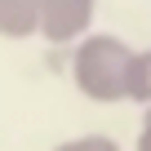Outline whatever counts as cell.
Returning a JSON list of instances; mask_svg holds the SVG:
<instances>
[{"label": "cell", "instance_id": "6da1fadb", "mask_svg": "<svg viewBox=\"0 0 151 151\" xmlns=\"http://www.w3.org/2000/svg\"><path fill=\"white\" fill-rule=\"evenodd\" d=\"M133 53L120 36L111 31H89L71 45V80L89 102H129V67H133Z\"/></svg>", "mask_w": 151, "mask_h": 151}, {"label": "cell", "instance_id": "7a4b0ae2", "mask_svg": "<svg viewBox=\"0 0 151 151\" xmlns=\"http://www.w3.org/2000/svg\"><path fill=\"white\" fill-rule=\"evenodd\" d=\"M40 5V36L49 45H76L93 31L98 0H36Z\"/></svg>", "mask_w": 151, "mask_h": 151}, {"label": "cell", "instance_id": "3957f363", "mask_svg": "<svg viewBox=\"0 0 151 151\" xmlns=\"http://www.w3.org/2000/svg\"><path fill=\"white\" fill-rule=\"evenodd\" d=\"M129 102L151 107V49H138L133 53V67H129Z\"/></svg>", "mask_w": 151, "mask_h": 151}, {"label": "cell", "instance_id": "277c9868", "mask_svg": "<svg viewBox=\"0 0 151 151\" xmlns=\"http://www.w3.org/2000/svg\"><path fill=\"white\" fill-rule=\"evenodd\" d=\"M53 151H120L107 133H85V138H67V142H58Z\"/></svg>", "mask_w": 151, "mask_h": 151}, {"label": "cell", "instance_id": "5b68a950", "mask_svg": "<svg viewBox=\"0 0 151 151\" xmlns=\"http://www.w3.org/2000/svg\"><path fill=\"white\" fill-rule=\"evenodd\" d=\"M133 151H151V133H147V129H138V147H133Z\"/></svg>", "mask_w": 151, "mask_h": 151}, {"label": "cell", "instance_id": "8992f818", "mask_svg": "<svg viewBox=\"0 0 151 151\" xmlns=\"http://www.w3.org/2000/svg\"><path fill=\"white\" fill-rule=\"evenodd\" d=\"M142 129L151 133V107H142Z\"/></svg>", "mask_w": 151, "mask_h": 151}]
</instances>
